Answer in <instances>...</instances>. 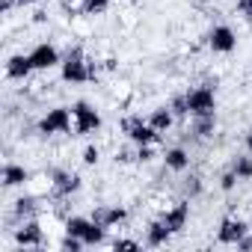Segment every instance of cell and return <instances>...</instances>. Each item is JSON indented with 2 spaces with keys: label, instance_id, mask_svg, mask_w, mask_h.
<instances>
[{
  "label": "cell",
  "instance_id": "cell-1",
  "mask_svg": "<svg viewBox=\"0 0 252 252\" xmlns=\"http://www.w3.org/2000/svg\"><path fill=\"white\" fill-rule=\"evenodd\" d=\"M63 80L65 83H86L92 80V63H86L80 48H71L63 63Z\"/></svg>",
  "mask_w": 252,
  "mask_h": 252
},
{
  "label": "cell",
  "instance_id": "cell-2",
  "mask_svg": "<svg viewBox=\"0 0 252 252\" xmlns=\"http://www.w3.org/2000/svg\"><path fill=\"white\" fill-rule=\"evenodd\" d=\"M65 231L68 234H77L86 246H98V243H104V225L101 222H95V220H86V217H68L65 220Z\"/></svg>",
  "mask_w": 252,
  "mask_h": 252
},
{
  "label": "cell",
  "instance_id": "cell-3",
  "mask_svg": "<svg viewBox=\"0 0 252 252\" xmlns=\"http://www.w3.org/2000/svg\"><path fill=\"white\" fill-rule=\"evenodd\" d=\"M71 116H74V113H68L65 107L48 110V113L42 116V122H39V134H45V137H51V134H68V128H71Z\"/></svg>",
  "mask_w": 252,
  "mask_h": 252
},
{
  "label": "cell",
  "instance_id": "cell-4",
  "mask_svg": "<svg viewBox=\"0 0 252 252\" xmlns=\"http://www.w3.org/2000/svg\"><path fill=\"white\" fill-rule=\"evenodd\" d=\"M122 131L128 134L137 146H152V143H158V134H160V131L152 128L149 122H143L140 116H128V119L122 122Z\"/></svg>",
  "mask_w": 252,
  "mask_h": 252
},
{
  "label": "cell",
  "instance_id": "cell-5",
  "mask_svg": "<svg viewBox=\"0 0 252 252\" xmlns=\"http://www.w3.org/2000/svg\"><path fill=\"white\" fill-rule=\"evenodd\" d=\"M71 113H74V134L86 137V134H95V131L101 128V116H98L95 107H89L86 101H77V104L71 107Z\"/></svg>",
  "mask_w": 252,
  "mask_h": 252
},
{
  "label": "cell",
  "instance_id": "cell-6",
  "mask_svg": "<svg viewBox=\"0 0 252 252\" xmlns=\"http://www.w3.org/2000/svg\"><path fill=\"white\" fill-rule=\"evenodd\" d=\"M187 107H190V116H205V113H214L217 107V95H214V86H196L187 92Z\"/></svg>",
  "mask_w": 252,
  "mask_h": 252
},
{
  "label": "cell",
  "instance_id": "cell-7",
  "mask_svg": "<svg viewBox=\"0 0 252 252\" xmlns=\"http://www.w3.org/2000/svg\"><path fill=\"white\" fill-rule=\"evenodd\" d=\"M246 234H249V225H246L243 220H237V217H225V220L220 222L217 240H220V243H225V246H237V240H240V237H246Z\"/></svg>",
  "mask_w": 252,
  "mask_h": 252
},
{
  "label": "cell",
  "instance_id": "cell-8",
  "mask_svg": "<svg viewBox=\"0 0 252 252\" xmlns=\"http://www.w3.org/2000/svg\"><path fill=\"white\" fill-rule=\"evenodd\" d=\"M15 243L21 249H42L45 246V231L36 220H27L18 231H15Z\"/></svg>",
  "mask_w": 252,
  "mask_h": 252
},
{
  "label": "cell",
  "instance_id": "cell-9",
  "mask_svg": "<svg viewBox=\"0 0 252 252\" xmlns=\"http://www.w3.org/2000/svg\"><path fill=\"white\" fill-rule=\"evenodd\" d=\"M51 181H54V196L57 199H65V196H71V193H77L80 190V175L77 172H65V169H54L51 172Z\"/></svg>",
  "mask_w": 252,
  "mask_h": 252
},
{
  "label": "cell",
  "instance_id": "cell-10",
  "mask_svg": "<svg viewBox=\"0 0 252 252\" xmlns=\"http://www.w3.org/2000/svg\"><path fill=\"white\" fill-rule=\"evenodd\" d=\"M208 45H211V51H214V54H231V51H234V45H237L234 30H231V27H225V24L214 27V30L208 33Z\"/></svg>",
  "mask_w": 252,
  "mask_h": 252
},
{
  "label": "cell",
  "instance_id": "cell-11",
  "mask_svg": "<svg viewBox=\"0 0 252 252\" xmlns=\"http://www.w3.org/2000/svg\"><path fill=\"white\" fill-rule=\"evenodd\" d=\"M30 63H33L36 71H48V68H54V65L60 63V54H57L54 45L42 42V45H36V48L30 51Z\"/></svg>",
  "mask_w": 252,
  "mask_h": 252
},
{
  "label": "cell",
  "instance_id": "cell-12",
  "mask_svg": "<svg viewBox=\"0 0 252 252\" xmlns=\"http://www.w3.org/2000/svg\"><path fill=\"white\" fill-rule=\"evenodd\" d=\"M187 217H190V205H187V202H178V205H172V208H169L160 220L169 225V231H172V234H178V231H184Z\"/></svg>",
  "mask_w": 252,
  "mask_h": 252
},
{
  "label": "cell",
  "instance_id": "cell-13",
  "mask_svg": "<svg viewBox=\"0 0 252 252\" xmlns=\"http://www.w3.org/2000/svg\"><path fill=\"white\" fill-rule=\"evenodd\" d=\"M92 220L95 222H101L104 228H113V225H122L125 220H128V211L125 208H107V205H101V208H95V214H92Z\"/></svg>",
  "mask_w": 252,
  "mask_h": 252
},
{
  "label": "cell",
  "instance_id": "cell-14",
  "mask_svg": "<svg viewBox=\"0 0 252 252\" xmlns=\"http://www.w3.org/2000/svg\"><path fill=\"white\" fill-rule=\"evenodd\" d=\"M30 71H36V68H33V63H30V54H27V57H24V54L9 57V63H6V74H9L12 80H24Z\"/></svg>",
  "mask_w": 252,
  "mask_h": 252
},
{
  "label": "cell",
  "instance_id": "cell-15",
  "mask_svg": "<svg viewBox=\"0 0 252 252\" xmlns=\"http://www.w3.org/2000/svg\"><path fill=\"white\" fill-rule=\"evenodd\" d=\"M169 237H172V231H169V225H166L163 220L149 222V228H146V243H149V246H166Z\"/></svg>",
  "mask_w": 252,
  "mask_h": 252
},
{
  "label": "cell",
  "instance_id": "cell-16",
  "mask_svg": "<svg viewBox=\"0 0 252 252\" xmlns=\"http://www.w3.org/2000/svg\"><path fill=\"white\" fill-rule=\"evenodd\" d=\"M214 128H217V116H214V113L193 116V137H196V140H205V137H211V134H214Z\"/></svg>",
  "mask_w": 252,
  "mask_h": 252
},
{
  "label": "cell",
  "instance_id": "cell-17",
  "mask_svg": "<svg viewBox=\"0 0 252 252\" xmlns=\"http://www.w3.org/2000/svg\"><path fill=\"white\" fill-rule=\"evenodd\" d=\"M27 181H30V172H27L24 166L6 163V169H3V184H6V187H21V184H27Z\"/></svg>",
  "mask_w": 252,
  "mask_h": 252
},
{
  "label": "cell",
  "instance_id": "cell-18",
  "mask_svg": "<svg viewBox=\"0 0 252 252\" xmlns=\"http://www.w3.org/2000/svg\"><path fill=\"white\" fill-rule=\"evenodd\" d=\"M172 119H175V116H172V110H169V107H158V110H152V116H149V125H152L155 131H160V134H163V131H169Z\"/></svg>",
  "mask_w": 252,
  "mask_h": 252
},
{
  "label": "cell",
  "instance_id": "cell-19",
  "mask_svg": "<svg viewBox=\"0 0 252 252\" xmlns=\"http://www.w3.org/2000/svg\"><path fill=\"white\" fill-rule=\"evenodd\" d=\"M163 160H166V166H169L172 172H184L187 163H190V158H187L184 149H169V152L163 155Z\"/></svg>",
  "mask_w": 252,
  "mask_h": 252
},
{
  "label": "cell",
  "instance_id": "cell-20",
  "mask_svg": "<svg viewBox=\"0 0 252 252\" xmlns=\"http://www.w3.org/2000/svg\"><path fill=\"white\" fill-rule=\"evenodd\" d=\"M36 214V196H21L15 202V220H33Z\"/></svg>",
  "mask_w": 252,
  "mask_h": 252
},
{
  "label": "cell",
  "instance_id": "cell-21",
  "mask_svg": "<svg viewBox=\"0 0 252 252\" xmlns=\"http://www.w3.org/2000/svg\"><path fill=\"white\" fill-rule=\"evenodd\" d=\"M231 169H234V175H237L240 181H249V178H252V158H234Z\"/></svg>",
  "mask_w": 252,
  "mask_h": 252
},
{
  "label": "cell",
  "instance_id": "cell-22",
  "mask_svg": "<svg viewBox=\"0 0 252 252\" xmlns=\"http://www.w3.org/2000/svg\"><path fill=\"white\" fill-rule=\"evenodd\" d=\"M169 110H172V116H190V107H187V95H178V98H172Z\"/></svg>",
  "mask_w": 252,
  "mask_h": 252
},
{
  "label": "cell",
  "instance_id": "cell-23",
  "mask_svg": "<svg viewBox=\"0 0 252 252\" xmlns=\"http://www.w3.org/2000/svg\"><path fill=\"white\" fill-rule=\"evenodd\" d=\"M60 246H63V249H68V252H77V249H83L86 243H83L77 234H68V231H65V237L60 240Z\"/></svg>",
  "mask_w": 252,
  "mask_h": 252
},
{
  "label": "cell",
  "instance_id": "cell-24",
  "mask_svg": "<svg viewBox=\"0 0 252 252\" xmlns=\"http://www.w3.org/2000/svg\"><path fill=\"white\" fill-rule=\"evenodd\" d=\"M110 6V0H86V3H83V12L86 15H98V12H104Z\"/></svg>",
  "mask_w": 252,
  "mask_h": 252
},
{
  "label": "cell",
  "instance_id": "cell-25",
  "mask_svg": "<svg viewBox=\"0 0 252 252\" xmlns=\"http://www.w3.org/2000/svg\"><path fill=\"white\" fill-rule=\"evenodd\" d=\"M237 181H240V178L234 175V169H228V172H222V178H220V190H225V193H228V190H234V187H237Z\"/></svg>",
  "mask_w": 252,
  "mask_h": 252
},
{
  "label": "cell",
  "instance_id": "cell-26",
  "mask_svg": "<svg viewBox=\"0 0 252 252\" xmlns=\"http://www.w3.org/2000/svg\"><path fill=\"white\" fill-rule=\"evenodd\" d=\"M98 155H101V152H98L95 146H86V152H83V163H86V166H95V163H98Z\"/></svg>",
  "mask_w": 252,
  "mask_h": 252
},
{
  "label": "cell",
  "instance_id": "cell-27",
  "mask_svg": "<svg viewBox=\"0 0 252 252\" xmlns=\"http://www.w3.org/2000/svg\"><path fill=\"white\" fill-rule=\"evenodd\" d=\"M237 9L246 21H252V0H237Z\"/></svg>",
  "mask_w": 252,
  "mask_h": 252
},
{
  "label": "cell",
  "instance_id": "cell-28",
  "mask_svg": "<svg viewBox=\"0 0 252 252\" xmlns=\"http://www.w3.org/2000/svg\"><path fill=\"white\" fill-rule=\"evenodd\" d=\"M113 249H116V252H119V249H140V243H137V240H128V237H122V240L113 243Z\"/></svg>",
  "mask_w": 252,
  "mask_h": 252
},
{
  "label": "cell",
  "instance_id": "cell-29",
  "mask_svg": "<svg viewBox=\"0 0 252 252\" xmlns=\"http://www.w3.org/2000/svg\"><path fill=\"white\" fill-rule=\"evenodd\" d=\"M199 190H202V181L193 175V178L187 181V193H190V196H199Z\"/></svg>",
  "mask_w": 252,
  "mask_h": 252
},
{
  "label": "cell",
  "instance_id": "cell-30",
  "mask_svg": "<svg viewBox=\"0 0 252 252\" xmlns=\"http://www.w3.org/2000/svg\"><path fill=\"white\" fill-rule=\"evenodd\" d=\"M155 155H152V149L149 146H140V152H137V160H143V163H149Z\"/></svg>",
  "mask_w": 252,
  "mask_h": 252
},
{
  "label": "cell",
  "instance_id": "cell-31",
  "mask_svg": "<svg viewBox=\"0 0 252 252\" xmlns=\"http://www.w3.org/2000/svg\"><path fill=\"white\" fill-rule=\"evenodd\" d=\"M237 249L249 252V249H252V237H249V234H246V237H240V240H237Z\"/></svg>",
  "mask_w": 252,
  "mask_h": 252
},
{
  "label": "cell",
  "instance_id": "cell-32",
  "mask_svg": "<svg viewBox=\"0 0 252 252\" xmlns=\"http://www.w3.org/2000/svg\"><path fill=\"white\" fill-rule=\"evenodd\" d=\"M15 3H18V0H0V12H3V15H6V12H12V6H15Z\"/></svg>",
  "mask_w": 252,
  "mask_h": 252
},
{
  "label": "cell",
  "instance_id": "cell-33",
  "mask_svg": "<svg viewBox=\"0 0 252 252\" xmlns=\"http://www.w3.org/2000/svg\"><path fill=\"white\" fill-rule=\"evenodd\" d=\"M246 149L252 152V128H249V134H246Z\"/></svg>",
  "mask_w": 252,
  "mask_h": 252
},
{
  "label": "cell",
  "instance_id": "cell-34",
  "mask_svg": "<svg viewBox=\"0 0 252 252\" xmlns=\"http://www.w3.org/2000/svg\"><path fill=\"white\" fill-rule=\"evenodd\" d=\"M77 3H86V0H65V6H77Z\"/></svg>",
  "mask_w": 252,
  "mask_h": 252
},
{
  "label": "cell",
  "instance_id": "cell-35",
  "mask_svg": "<svg viewBox=\"0 0 252 252\" xmlns=\"http://www.w3.org/2000/svg\"><path fill=\"white\" fill-rule=\"evenodd\" d=\"M30 3H36V0H18V6H30Z\"/></svg>",
  "mask_w": 252,
  "mask_h": 252
}]
</instances>
